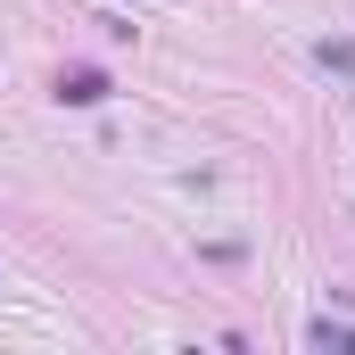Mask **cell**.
I'll return each instance as SVG.
<instances>
[]
</instances>
